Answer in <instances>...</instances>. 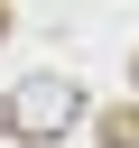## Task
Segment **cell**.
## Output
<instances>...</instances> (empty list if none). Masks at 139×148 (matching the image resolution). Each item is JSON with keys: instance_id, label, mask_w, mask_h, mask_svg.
I'll use <instances>...</instances> for the list:
<instances>
[{"instance_id": "1", "label": "cell", "mask_w": 139, "mask_h": 148, "mask_svg": "<svg viewBox=\"0 0 139 148\" xmlns=\"http://www.w3.org/2000/svg\"><path fill=\"white\" fill-rule=\"evenodd\" d=\"M74 120H83L74 74H28V83L9 92V139H65Z\"/></svg>"}, {"instance_id": "2", "label": "cell", "mask_w": 139, "mask_h": 148, "mask_svg": "<svg viewBox=\"0 0 139 148\" xmlns=\"http://www.w3.org/2000/svg\"><path fill=\"white\" fill-rule=\"evenodd\" d=\"M0 148H19V139H0Z\"/></svg>"}]
</instances>
